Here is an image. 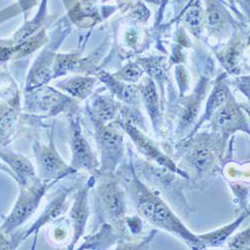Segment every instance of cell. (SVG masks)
<instances>
[{"label":"cell","mask_w":250,"mask_h":250,"mask_svg":"<svg viewBox=\"0 0 250 250\" xmlns=\"http://www.w3.org/2000/svg\"><path fill=\"white\" fill-rule=\"evenodd\" d=\"M133 186L135 190V192H133L135 205L141 216L148 220L150 223L177 234L185 239V241L189 243L192 247H204L197 237L187 230L185 226L171 212L165 203L161 201V199L143 188L141 185L134 184Z\"/></svg>","instance_id":"cell-1"},{"label":"cell","mask_w":250,"mask_h":250,"mask_svg":"<svg viewBox=\"0 0 250 250\" xmlns=\"http://www.w3.org/2000/svg\"><path fill=\"white\" fill-rule=\"evenodd\" d=\"M55 181L38 178L31 184L19 185L20 193L11 212L6 217L0 230L4 234H11L35 212L45 191Z\"/></svg>","instance_id":"cell-2"},{"label":"cell","mask_w":250,"mask_h":250,"mask_svg":"<svg viewBox=\"0 0 250 250\" xmlns=\"http://www.w3.org/2000/svg\"><path fill=\"white\" fill-rule=\"evenodd\" d=\"M91 121L95 130L96 144L101 155L99 173L111 174L123 156V136L117 128L108 123L101 124L93 119Z\"/></svg>","instance_id":"cell-3"},{"label":"cell","mask_w":250,"mask_h":250,"mask_svg":"<svg viewBox=\"0 0 250 250\" xmlns=\"http://www.w3.org/2000/svg\"><path fill=\"white\" fill-rule=\"evenodd\" d=\"M75 104L76 102L71 97L52 87L43 85L26 91L24 109L45 112L48 115H56L60 112L71 110Z\"/></svg>","instance_id":"cell-4"},{"label":"cell","mask_w":250,"mask_h":250,"mask_svg":"<svg viewBox=\"0 0 250 250\" xmlns=\"http://www.w3.org/2000/svg\"><path fill=\"white\" fill-rule=\"evenodd\" d=\"M33 151L38 166V176L41 179L56 181L59 178L76 172L74 168L68 166L60 157L52 138L49 144L35 142Z\"/></svg>","instance_id":"cell-5"},{"label":"cell","mask_w":250,"mask_h":250,"mask_svg":"<svg viewBox=\"0 0 250 250\" xmlns=\"http://www.w3.org/2000/svg\"><path fill=\"white\" fill-rule=\"evenodd\" d=\"M110 174H102V178L98 182L96 196L98 205L101 210L110 221L120 220L126 210L124 193L119 184L111 177Z\"/></svg>","instance_id":"cell-6"},{"label":"cell","mask_w":250,"mask_h":250,"mask_svg":"<svg viewBox=\"0 0 250 250\" xmlns=\"http://www.w3.org/2000/svg\"><path fill=\"white\" fill-rule=\"evenodd\" d=\"M71 167L75 170L86 169L91 173H99V164L93 150L82 132L77 117H71Z\"/></svg>","instance_id":"cell-7"},{"label":"cell","mask_w":250,"mask_h":250,"mask_svg":"<svg viewBox=\"0 0 250 250\" xmlns=\"http://www.w3.org/2000/svg\"><path fill=\"white\" fill-rule=\"evenodd\" d=\"M118 123H119L120 126L122 127V129L130 136V138L135 143L137 149L142 154H144L145 156L148 157L149 159L155 161L159 165H162L163 167L166 168L167 170L179 173L181 175H185V173H183L179 169H177L176 165L167 156L164 155L163 153H161L160 150H158V148L155 146V145L146 136H145L135 126V125H133V124H131L129 122L124 121V120L118 121Z\"/></svg>","instance_id":"cell-8"},{"label":"cell","mask_w":250,"mask_h":250,"mask_svg":"<svg viewBox=\"0 0 250 250\" xmlns=\"http://www.w3.org/2000/svg\"><path fill=\"white\" fill-rule=\"evenodd\" d=\"M20 97L17 92L0 104V148H5L14 139L20 115Z\"/></svg>","instance_id":"cell-9"},{"label":"cell","mask_w":250,"mask_h":250,"mask_svg":"<svg viewBox=\"0 0 250 250\" xmlns=\"http://www.w3.org/2000/svg\"><path fill=\"white\" fill-rule=\"evenodd\" d=\"M93 184V179L87 182L76 192L74 203L72 205L70 211L71 224L73 227V239L69 246V249H72L78 239L84 233L86 222L89 215V207H88V190Z\"/></svg>","instance_id":"cell-10"},{"label":"cell","mask_w":250,"mask_h":250,"mask_svg":"<svg viewBox=\"0 0 250 250\" xmlns=\"http://www.w3.org/2000/svg\"><path fill=\"white\" fill-rule=\"evenodd\" d=\"M55 56L56 53L53 49L45 48L36 58L26 78V91L43 86L47 82L53 79Z\"/></svg>","instance_id":"cell-11"},{"label":"cell","mask_w":250,"mask_h":250,"mask_svg":"<svg viewBox=\"0 0 250 250\" xmlns=\"http://www.w3.org/2000/svg\"><path fill=\"white\" fill-rule=\"evenodd\" d=\"M0 159L3 160L14 173L15 180L19 185L31 184L39 178L30 160L21 154L7 147L0 148Z\"/></svg>","instance_id":"cell-12"},{"label":"cell","mask_w":250,"mask_h":250,"mask_svg":"<svg viewBox=\"0 0 250 250\" xmlns=\"http://www.w3.org/2000/svg\"><path fill=\"white\" fill-rule=\"evenodd\" d=\"M216 112H214L213 124L214 127L221 130L223 133H231L238 129H243L249 132V125H247L241 111L231 103L223 104Z\"/></svg>","instance_id":"cell-13"},{"label":"cell","mask_w":250,"mask_h":250,"mask_svg":"<svg viewBox=\"0 0 250 250\" xmlns=\"http://www.w3.org/2000/svg\"><path fill=\"white\" fill-rule=\"evenodd\" d=\"M73 191V187H69V188H63L60 190L57 195L50 201V203L47 205L45 208V210L43 213L40 215V217L34 222V224L28 229L25 233L18 239V244L19 242L23 241L25 238L30 236L32 233H36L40 227H42L46 223L55 220L57 217L62 215L65 211L66 208V202L69 194Z\"/></svg>","instance_id":"cell-14"},{"label":"cell","mask_w":250,"mask_h":250,"mask_svg":"<svg viewBox=\"0 0 250 250\" xmlns=\"http://www.w3.org/2000/svg\"><path fill=\"white\" fill-rule=\"evenodd\" d=\"M46 41L47 35L44 30H41L18 45H5L0 43V61L26 57L42 46Z\"/></svg>","instance_id":"cell-15"},{"label":"cell","mask_w":250,"mask_h":250,"mask_svg":"<svg viewBox=\"0 0 250 250\" xmlns=\"http://www.w3.org/2000/svg\"><path fill=\"white\" fill-rule=\"evenodd\" d=\"M213 143L203 140L194 145L192 150L187 155V161L198 173L211 170L216 163L217 152Z\"/></svg>","instance_id":"cell-16"},{"label":"cell","mask_w":250,"mask_h":250,"mask_svg":"<svg viewBox=\"0 0 250 250\" xmlns=\"http://www.w3.org/2000/svg\"><path fill=\"white\" fill-rule=\"evenodd\" d=\"M88 110L91 119L101 124H107L114 119L118 105L111 95L97 94L91 99Z\"/></svg>","instance_id":"cell-17"},{"label":"cell","mask_w":250,"mask_h":250,"mask_svg":"<svg viewBox=\"0 0 250 250\" xmlns=\"http://www.w3.org/2000/svg\"><path fill=\"white\" fill-rule=\"evenodd\" d=\"M96 79L88 76H74L55 83L56 87L73 98L85 99L93 91Z\"/></svg>","instance_id":"cell-18"},{"label":"cell","mask_w":250,"mask_h":250,"mask_svg":"<svg viewBox=\"0 0 250 250\" xmlns=\"http://www.w3.org/2000/svg\"><path fill=\"white\" fill-rule=\"evenodd\" d=\"M45 3L46 0H43V4L42 7L39 9L35 17L30 20V21H27L23 24V26L20 27L9 40H3L0 43L5 44V45H18L20 43H22L23 41H25L27 38L31 37L39 28L42 25L45 14H46V8H45Z\"/></svg>","instance_id":"cell-19"},{"label":"cell","mask_w":250,"mask_h":250,"mask_svg":"<svg viewBox=\"0 0 250 250\" xmlns=\"http://www.w3.org/2000/svg\"><path fill=\"white\" fill-rule=\"evenodd\" d=\"M97 77L103 83H105V85L111 90V92L121 100L130 104H134L138 101L137 91L135 87L124 84V83H122L119 79H114L113 76H111L105 71L98 72Z\"/></svg>","instance_id":"cell-20"},{"label":"cell","mask_w":250,"mask_h":250,"mask_svg":"<svg viewBox=\"0 0 250 250\" xmlns=\"http://www.w3.org/2000/svg\"><path fill=\"white\" fill-rule=\"evenodd\" d=\"M245 215H241L240 218L236 219L233 223L228 224L225 227H222L220 229H217L215 231H212L207 234H202L198 236V239L201 243H204L203 245H209V246H218L222 242L225 241V239L230 235L235 229L238 227V225L242 222Z\"/></svg>","instance_id":"cell-21"},{"label":"cell","mask_w":250,"mask_h":250,"mask_svg":"<svg viewBox=\"0 0 250 250\" xmlns=\"http://www.w3.org/2000/svg\"><path fill=\"white\" fill-rule=\"evenodd\" d=\"M140 91L145 102V106H146L151 119H153L155 123L159 115V100L152 80L147 79L146 82L140 87Z\"/></svg>","instance_id":"cell-22"},{"label":"cell","mask_w":250,"mask_h":250,"mask_svg":"<svg viewBox=\"0 0 250 250\" xmlns=\"http://www.w3.org/2000/svg\"><path fill=\"white\" fill-rule=\"evenodd\" d=\"M229 99L228 89L224 85H219L214 88L212 94L210 95L209 100L207 102V108L204 114V118H209L215 110H217L224 103Z\"/></svg>","instance_id":"cell-23"},{"label":"cell","mask_w":250,"mask_h":250,"mask_svg":"<svg viewBox=\"0 0 250 250\" xmlns=\"http://www.w3.org/2000/svg\"><path fill=\"white\" fill-rule=\"evenodd\" d=\"M223 22H225L223 7L217 2L210 3L207 8V27L215 32L223 27Z\"/></svg>","instance_id":"cell-24"},{"label":"cell","mask_w":250,"mask_h":250,"mask_svg":"<svg viewBox=\"0 0 250 250\" xmlns=\"http://www.w3.org/2000/svg\"><path fill=\"white\" fill-rule=\"evenodd\" d=\"M185 22L193 30L194 33L199 32V28L202 22V11L198 3H195L185 15Z\"/></svg>","instance_id":"cell-25"},{"label":"cell","mask_w":250,"mask_h":250,"mask_svg":"<svg viewBox=\"0 0 250 250\" xmlns=\"http://www.w3.org/2000/svg\"><path fill=\"white\" fill-rule=\"evenodd\" d=\"M142 75V69L133 63H129L124 66L121 70L114 74L121 81H137Z\"/></svg>","instance_id":"cell-26"},{"label":"cell","mask_w":250,"mask_h":250,"mask_svg":"<svg viewBox=\"0 0 250 250\" xmlns=\"http://www.w3.org/2000/svg\"><path fill=\"white\" fill-rule=\"evenodd\" d=\"M228 245L233 249H249V229L231 238Z\"/></svg>","instance_id":"cell-27"},{"label":"cell","mask_w":250,"mask_h":250,"mask_svg":"<svg viewBox=\"0 0 250 250\" xmlns=\"http://www.w3.org/2000/svg\"><path fill=\"white\" fill-rule=\"evenodd\" d=\"M0 249H13L11 242L7 240L1 230H0Z\"/></svg>","instance_id":"cell-28"},{"label":"cell","mask_w":250,"mask_h":250,"mask_svg":"<svg viewBox=\"0 0 250 250\" xmlns=\"http://www.w3.org/2000/svg\"><path fill=\"white\" fill-rule=\"evenodd\" d=\"M18 2L23 10H27L35 4L36 0H18Z\"/></svg>","instance_id":"cell-29"},{"label":"cell","mask_w":250,"mask_h":250,"mask_svg":"<svg viewBox=\"0 0 250 250\" xmlns=\"http://www.w3.org/2000/svg\"><path fill=\"white\" fill-rule=\"evenodd\" d=\"M0 170L6 172V173H7V174H9L12 178H14V179H15V175H14V173L10 170V168L8 167L7 165H5V164H3V163H1V162H0Z\"/></svg>","instance_id":"cell-30"},{"label":"cell","mask_w":250,"mask_h":250,"mask_svg":"<svg viewBox=\"0 0 250 250\" xmlns=\"http://www.w3.org/2000/svg\"><path fill=\"white\" fill-rule=\"evenodd\" d=\"M243 1H244L245 3H247V1H248V0H243Z\"/></svg>","instance_id":"cell-31"}]
</instances>
